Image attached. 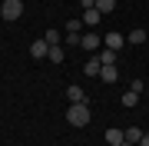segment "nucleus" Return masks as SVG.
<instances>
[{"instance_id":"nucleus-1","label":"nucleus","mask_w":149,"mask_h":146,"mask_svg":"<svg viewBox=\"0 0 149 146\" xmlns=\"http://www.w3.org/2000/svg\"><path fill=\"white\" fill-rule=\"evenodd\" d=\"M66 123L70 126H86V123H90V106H86V103H70Z\"/></svg>"},{"instance_id":"nucleus-2","label":"nucleus","mask_w":149,"mask_h":146,"mask_svg":"<svg viewBox=\"0 0 149 146\" xmlns=\"http://www.w3.org/2000/svg\"><path fill=\"white\" fill-rule=\"evenodd\" d=\"M0 17L3 20H20L23 17V0H3L0 3Z\"/></svg>"},{"instance_id":"nucleus-3","label":"nucleus","mask_w":149,"mask_h":146,"mask_svg":"<svg viewBox=\"0 0 149 146\" xmlns=\"http://www.w3.org/2000/svg\"><path fill=\"white\" fill-rule=\"evenodd\" d=\"M103 47H109V50H116V53H119V50L126 47V37H123L119 30H113V33H106V37H103Z\"/></svg>"},{"instance_id":"nucleus-4","label":"nucleus","mask_w":149,"mask_h":146,"mask_svg":"<svg viewBox=\"0 0 149 146\" xmlns=\"http://www.w3.org/2000/svg\"><path fill=\"white\" fill-rule=\"evenodd\" d=\"M80 47H83V50H96V47H103V37H100L96 30H90V33H83Z\"/></svg>"},{"instance_id":"nucleus-5","label":"nucleus","mask_w":149,"mask_h":146,"mask_svg":"<svg viewBox=\"0 0 149 146\" xmlns=\"http://www.w3.org/2000/svg\"><path fill=\"white\" fill-rule=\"evenodd\" d=\"M47 53H50V43H47V40H33V43H30V57L33 60H43Z\"/></svg>"},{"instance_id":"nucleus-6","label":"nucleus","mask_w":149,"mask_h":146,"mask_svg":"<svg viewBox=\"0 0 149 146\" xmlns=\"http://www.w3.org/2000/svg\"><path fill=\"white\" fill-rule=\"evenodd\" d=\"M100 10H96V7H93V10H83V17H80V20H83V27H90V30H96V23H100Z\"/></svg>"},{"instance_id":"nucleus-7","label":"nucleus","mask_w":149,"mask_h":146,"mask_svg":"<svg viewBox=\"0 0 149 146\" xmlns=\"http://www.w3.org/2000/svg\"><path fill=\"white\" fill-rule=\"evenodd\" d=\"M66 100H70V103H86V93H83V87L70 83V87H66Z\"/></svg>"},{"instance_id":"nucleus-8","label":"nucleus","mask_w":149,"mask_h":146,"mask_svg":"<svg viewBox=\"0 0 149 146\" xmlns=\"http://www.w3.org/2000/svg\"><path fill=\"white\" fill-rule=\"evenodd\" d=\"M100 70H103V63H100V57H93V60H86V66H83V73H86V76H93V80H96V76H100Z\"/></svg>"},{"instance_id":"nucleus-9","label":"nucleus","mask_w":149,"mask_h":146,"mask_svg":"<svg viewBox=\"0 0 149 146\" xmlns=\"http://www.w3.org/2000/svg\"><path fill=\"white\" fill-rule=\"evenodd\" d=\"M123 140H126V130H116V126L106 130V143H109V146H119Z\"/></svg>"},{"instance_id":"nucleus-10","label":"nucleus","mask_w":149,"mask_h":146,"mask_svg":"<svg viewBox=\"0 0 149 146\" xmlns=\"http://www.w3.org/2000/svg\"><path fill=\"white\" fill-rule=\"evenodd\" d=\"M100 80L103 83H116L119 80V70H116V66H103V70H100Z\"/></svg>"},{"instance_id":"nucleus-11","label":"nucleus","mask_w":149,"mask_h":146,"mask_svg":"<svg viewBox=\"0 0 149 146\" xmlns=\"http://www.w3.org/2000/svg\"><path fill=\"white\" fill-rule=\"evenodd\" d=\"M100 63L103 66H116V50H109V47L100 50Z\"/></svg>"},{"instance_id":"nucleus-12","label":"nucleus","mask_w":149,"mask_h":146,"mask_svg":"<svg viewBox=\"0 0 149 146\" xmlns=\"http://www.w3.org/2000/svg\"><path fill=\"white\" fill-rule=\"evenodd\" d=\"M47 60H50V63H63V60H66V50H63V47H50Z\"/></svg>"},{"instance_id":"nucleus-13","label":"nucleus","mask_w":149,"mask_h":146,"mask_svg":"<svg viewBox=\"0 0 149 146\" xmlns=\"http://www.w3.org/2000/svg\"><path fill=\"white\" fill-rule=\"evenodd\" d=\"M126 43H133V47H139V43H146V30H129Z\"/></svg>"},{"instance_id":"nucleus-14","label":"nucleus","mask_w":149,"mask_h":146,"mask_svg":"<svg viewBox=\"0 0 149 146\" xmlns=\"http://www.w3.org/2000/svg\"><path fill=\"white\" fill-rule=\"evenodd\" d=\"M136 103H139V93L136 90H126V93H123V106H126V110H133Z\"/></svg>"},{"instance_id":"nucleus-15","label":"nucleus","mask_w":149,"mask_h":146,"mask_svg":"<svg viewBox=\"0 0 149 146\" xmlns=\"http://www.w3.org/2000/svg\"><path fill=\"white\" fill-rule=\"evenodd\" d=\"M126 140L129 143H139V140H143V130H139V126H126Z\"/></svg>"},{"instance_id":"nucleus-16","label":"nucleus","mask_w":149,"mask_h":146,"mask_svg":"<svg viewBox=\"0 0 149 146\" xmlns=\"http://www.w3.org/2000/svg\"><path fill=\"white\" fill-rule=\"evenodd\" d=\"M113 7H116V0H96V10L100 13H113Z\"/></svg>"},{"instance_id":"nucleus-17","label":"nucleus","mask_w":149,"mask_h":146,"mask_svg":"<svg viewBox=\"0 0 149 146\" xmlns=\"http://www.w3.org/2000/svg\"><path fill=\"white\" fill-rule=\"evenodd\" d=\"M43 40H47L50 47H56V43H60V33H56V30H47V37H43Z\"/></svg>"},{"instance_id":"nucleus-18","label":"nucleus","mask_w":149,"mask_h":146,"mask_svg":"<svg viewBox=\"0 0 149 146\" xmlns=\"http://www.w3.org/2000/svg\"><path fill=\"white\" fill-rule=\"evenodd\" d=\"M83 30V20H70L66 23V33H80Z\"/></svg>"},{"instance_id":"nucleus-19","label":"nucleus","mask_w":149,"mask_h":146,"mask_svg":"<svg viewBox=\"0 0 149 146\" xmlns=\"http://www.w3.org/2000/svg\"><path fill=\"white\" fill-rule=\"evenodd\" d=\"M80 40H83V33H66V43L70 47H80Z\"/></svg>"},{"instance_id":"nucleus-20","label":"nucleus","mask_w":149,"mask_h":146,"mask_svg":"<svg viewBox=\"0 0 149 146\" xmlns=\"http://www.w3.org/2000/svg\"><path fill=\"white\" fill-rule=\"evenodd\" d=\"M80 3H83V10H93V7H96V0H80Z\"/></svg>"},{"instance_id":"nucleus-21","label":"nucleus","mask_w":149,"mask_h":146,"mask_svg":"<svg viewBox=\"0 0 149 146\" xmlns=\"http://www.w3.org/2000/svg\"><path fill=\"white\" fill-rule=\"evenodd\" d=\"M139 146H149V133H143V140H139Z\"/></svg>"},{"instance_id":"nucleus-22","label":"nucleus","mask_w":149,"mask_h":146,"mask_svg":"<svg viewBox=\"0 0 149 146\" xmlns=\"http://www.w3.org/2000/svg\"><path fill=\"white\" fill-rule=\"evenodd\" d=\"M119 146H136V143H129V140H123V143H119Z\"/></svg>"}]
</instances>
